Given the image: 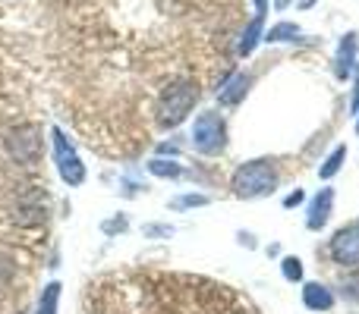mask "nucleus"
<instances>
[{
  "instance_id": "0eeeda50",
  "label": "nucleus",
  "mask_w": 359,
  "mask_h": 314,
  "mask_svg": "<svg viewBox=\"0 0 359 314\" xmlns=\"http://www.w3.org/2000/svg\"><path fill=\"white\" fill-rule=\"evenodd\" d=\"M331 201H334V192L331 189H322L316 195V201L309 204V229H322L325 223H328V217H331Z\"/></svg>"
},
{
  "instance_id": "dca6fc26",
  "label": "nucleus",
  "mask_w": 359,
  "mask_h": 314,
  "mask_svg": "<svg viewBox=\"0 0 359 314\" xmlns=\"http://www.w3.org/2000/svg\"><path fill=\"white\" fill-rule=\"evenodd\" d=\"M284 277L290 280V283L303 280V264H299V258H284Z\"/></svg>"
},
{
  "instance_id": "ddd939ff",
  "label": "nucleus",
  "mask_w": 359,
  "mask_h": 314,
  "mask_svg": "<svg viewBox=\"0 0 359 314\" xmlns=\"http://www.w3.org/2000/svg\"><path fill=\"white\" fill-rule=\"evenodd\" d=\"M344 157H347V148H344V145H341V148H334V155H331V157L322 164V170H318V176H322V179H331L337 170H341Z\"/></svg>"
},
{
  "instance_id": "f257e3e1",
  "label": "nucleus",
  "mask_w": 359,
  "mask_h": 314,
  "mask_svg": "<svg viewBox=\"0 0 359 314\" xmlns=\"http://www.w3.org/2000/svg\"><path fill=\"white\" fill-rule=\"evenodd\" d=\"M198 101V85L192 79H174L161 88L158 98V123L161 129H174L186 120V113L196 107Z\"/></svg>"
},
{
  "instance_id": "6ab92c4d",
  "label": "nucleus",
  "mask_w": 359,
  "mask_h": 314,
  "mask_svg": "<svg viewBox=\"0 0 359 314\" xmlns=\"http://www.w3.org/2000/svg\"><path fill=\"white\" fill-rule=\"evenodd\" d=\"M255 10H259V13H255V16H265V10H268V0H255Z\"/></svg>"
},
{
  "instance_id": "9b49d317",
  "label": "nucleus",
  "mask_w": 359,
  "mask_h": 314,
  "mask_svg": "<svg viewBox=\"0 0 359 314\" xmlns=\"http://www.w3.org/2000/svg\"><path fill=\"white\" fill-rule=\"evenodd\" d=\"M293 38H299V25L297 22H280L268 31L265 41H293Z\"/></svg>"
},
{
  "instance_id": "f03ea898",
  "label": "nucleus",
  "mask_w": 359,
  "mask_h": 314,
  "mask_svg": "<svg viewBox=\"0 0 359 314\" xmlns=\"http://www.w3.org/2000/svg\"><path fill=\"white\" fill-rule=\"evenodd\" d=\"M278 185V173L268 160H252V164H243L240 170L233 173V192L240 198H259L274 192Z\"/></svg>"
},
{
  "instance_id": "5701e85b",
  "label": "nucleus",
  "mask_w": 359,
  "mask_h": 314,
  "mask_svg": "<svg viewBox=\"0 0 359 314\" xmlns=\"http://www.w3.org/2000/svg\"><path fill=\"white\" fill-rule=\"evenodd\" d=\"M356 132H359V123H356Z\"/></svg>"
},
{
  "instance_id": "9d476101",
  "label": "nucleus",
  "mask_w": 359,
  "mask_h": 314,
  "mask_svg": "<svg viewBox=\"0 0 359 314\" xmlns=\"http://www.w3.org/2000/svg\"><path fill=\"white\" fill-rule=\"evenodd\" d=\"M262 19H265V16H255L252 22L246 25V31H243V38H240V54L243 57L252 54L255 44H259V38H262Z\"/></svg>"
},
{
  "instance_id": "a211bd4d",
  "label": "nucleus",
  "mask_w": 359,
  "mask_h": 314,
  "mask_svg": "<svg viewBox=\"0 0 359 314\" xmlns=\"http://www.w3.org/2000/svg\"><path fill=\"white\" fill-rule=\"evenodd\" d=\"M299 201H303V192L297 189V192H293V195H287V198H284V208H297Z\"/></svg>"
},
{
  "instance_id": "20e7f679",
  "label": "nucleus",
  "mask_w": 359,
  "mask_h": 314,
  "mask_svg": "<svg viewBox=\"0 0 359 314\" xmlns=\"http://www.w3.org/2000/svg\"><path fill=\"white\" fill-rule=\"evenodd\" d=\"M50 136H54V160H57V173H60V179L67 185H82L86 183V164H82L79 155H76V148L69 145L67 132L54 129Z\"/></svg>"
},
{
  "instance_id": "4468645a",
  "label": "nucleus",
  "mask_w": 359,
  "mask_h": 314,
  "mask_svg": "<svg viewBox=\"0 0 359 314\" xmlns=\"http://www.w3.org/2000/svg\"><path fill=\"white\" fill-rule=\"evenodd\" d=\"M149 170L155 173V176H161V179H177L180 173H183L177 164H170V160H161V157H158V160H151V164H149Z\"/></svg>"
},
{
  "instance_id": "39448f33",
  "label": "nucleus",
  "mask_w": 359,
  "mask_h": 314,
  "mask_svg": "<svg viewBox=\"0 0 359 314\" xmlns=\"http://www.w3.org/2000/svg\"><path fill=\"white\" fill-rule=\"evenodd\" d=\"M331 255L337 264L356 267L359 264V227H347L331 239Z\"/></svg>"
},
{
  "instance_id": "2eb2a0df",
  "label": "nucleus",
  "mask_w": 359,
  "mask_h": 314,
  "mask_svg": "<svg viewBox=\"0 0 359 314\" xmlns=\"http://www.w3.org/2000/svg\"><path fill=\"white\" fill-rule=\"evenodd\" d=\"M198 204H208V198H205V195H183V198H174V201H170V208L183 210V208H198Z\"/></svg>"
},
{
  "instance_id": "6e6552de",
  "label": "nucleus",
  "mask_w": 359,
  "mask_h": 314,
  "mask_svg": "<svg viewBox=\"0 0 359 314\" xmlns=\"http://www.w3.org/2000/svg\"><path fill=\"white\" fill-rule=\"evenodd\" d=\"M303 302H306V308H312V311H328L331 308V292L325 290V286H318V283H309L303 290Z\"/></svg>"
},
{
  "instance_id": "1a4fd4ad",
  "label": "nucleus",
  "mask_w": 359,
  "mask_h": 314,
  "mask_svg": "<svg viewBox=\"0 0 359 314\" xmlns=\"http://www.w3.org/2000/svg\"><path fill=\"white\" fill-rule=\"evenodd\" d=\"M353 57H356V35L350 31V35H344L341 41V50H337V76H347L350 66H353Z\"/></svg>"
},
{
  "instance_id": "423d86ee",
  "label": "nucleus",
  "mask_w": 359,
  "mask_h": 314,
  "mask_svg": "<svg viewBox=\"0 0 359 314\" xmlns=\"http://www.w3.org/2000/svg\"><path fill=\"white\" fill-rule=\"evenodd\" d=\"M249 85H252V79H249L246 73L230 76V79H227V82H221V88H217V101H221V104H227V107L240 104V101L246 98Z\"/></svg>"
},
{
  "instance_id": "412c9836",
  "label": "nucleus",
  "mask_w": 359,
  "mask_h": 314,
  "mask_svg": "<svg viewBox=\"0 0 359 314\" xmlns=\"http://www.w3.org/2000/svg\"><path fill=\"white\" fill-rule=\"evenodd\" d=\"M287 3H290V0H274V6H278V10H287Z\"/></svg>"
},
{
  "instance_id": "f3484780",
  "label": "nucleus",
  "mask_w": 359,
  "mask_h": 314,
  "mask_svg": "<svg viewBox=\"0 0 359 314\" xmlns=\"http://www.w3.org/2000/svg\"><path fill=\"white\" fill-rule=\"evenodd\" d=\"M101 229H104V233H120V229H126V220H123V217H120V220H114V223L107 220Z\"/></svg>"
},
{
  "instance_id": "aec40b11",
  "label": "nucleus",
  "mask_w": 359,
  "mask_h": 314,
  "mask_svg": "<svg viewBox=\"0 0 359 314\" xmlns=\"http://www.w3.org/2000/svg\"><path fill=\"white\" fill-rule=\"evenodd\" d=\"M359 107V69H356V88H353V110Z\"/></svg>"
},
{
  "instance_id": "7ed1b4c3",
  "label": "nucleus",
  "mask_w": 359,
  "mask_h": 314,
  "mask_svg": "<svg viewBox=\"0 0 359 314\" xmlns=\"http://www.w3.org/2000/svg\"><path fill=\"white\" fill-rule=\"evenodd\" d=\"M192 145L202 155H217V151L227 145V126H224L221 113H202L192 126Z\"/></svg>"
},
{
  "instance_id": "f8f14e48",
  "label": "nucleus",
  "mask_w": 359,
  "mask_h": 314,
  "mask_svg": "<svg viewBox=\"0 0 359 314\" xmlns=\"http://www.w3.org/2000/svg\"><path fill=\"white\" fill-rule=\"evenodd\" d=\"M57 302H60V283H50L48 290H44L41 302H38V314H54Z\"/></svg>"
},
{
  "instance_id": "4be33fe9",
  "label": "nucleus",
  "mask_w": 359,
  "mask_h": 314,
  "mask_svg": "<svg viewBox=\"0 0 359 314\" xmlns=\"http://www.w3.org/2000/svg\"><path fill=\"white\" fill-rule=\"evenodd\" d=\"M309 3H316V0H303V6H309Z\"/></svg>"
}]
</instances>
